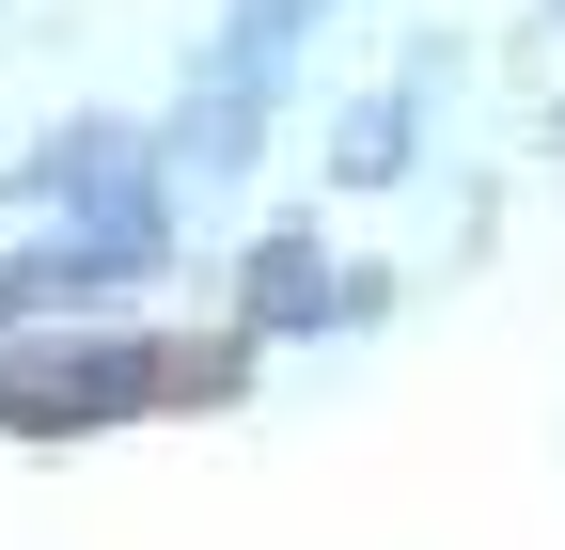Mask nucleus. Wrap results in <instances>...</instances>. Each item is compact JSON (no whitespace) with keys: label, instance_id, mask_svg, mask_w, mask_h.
<instances>
[{"label":"nucleus","instance_id":"nucleus-1","mask_svg":"<svg viewBox=\"0 0 565 550\" xmlns=\"http://www.w3.org/2000/svg\"><path fill=\"white\" fill-rule=\"evenodd\" d=\"M315 17H330V0H236V17H221V63H204V126H189V173H236L252 110H267V80H282V47H299Z\"/></svg>","mask_w":565,"mask_h":550},{"label":"nucleus","instance_id":"nucleus-3","mask_svg":"<svg viewBox=\"0 0 565 550\" xmlns=\"http://www.w3.org/2000/svg\"><path fill=\"white\" fill-rule=\"evenodd\" d=\"M315 284H330V267H315L299 236H267V252H252V315H315Z\"/></svg>","mask_w":565,"mask_h":550},{"label":"nucleus","instance_id":"nucleus-2","mask_svg":"<svg viewBox=\"0 0 565 550\" xmlns=\"http://www.w3.org/2000/svg\"><path fill=\"white\" fill-rule=\"evenodd\" d=\"M158 378H173L158 347H79V362H32L0 409H17V425H110V409H126V393H158Z\"/></svg>","mask_w":565,"mask_h":550},{"label":"nucleus","instance_id":"nucleus-4","mask_svg":"<svg viewBox=\"0 0 565 550\" xmlns=\"http://www.w3.org/2000/svg\"><path fill=\"white\" fill-rule=\"evenodd\" d=\"M393 142H408V95H377L362 126H345V173H393Z\"/></svg>","mask_w":565,"mask_h":550}]
</instances>
